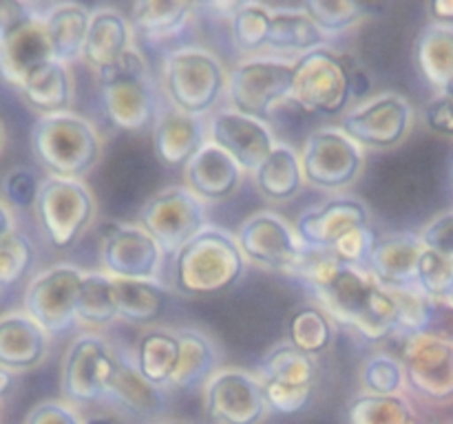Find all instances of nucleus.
Returning a JSON list of instances; mask_svg holds the SVG:
<instances>
[{
	"label": "nucleus",
	"mask_w": 453,
	"mask_h": 424,
	"mask_svg": "<svg viewBox=\"0 0 453 424\" xmlns=\"http://www.w3.org/2000/svg\"><path fill=\"white\" fill-rule=\"evenodd\" d=\"M314 252L305 247L303 263L295 274L308 281L323 312L370 343L396 334L398 303L392 290L380 285L367 269L341 263L332 254L317 256Z\"/></svg>",
	"instance_id": "nucleus-1"
},
{
	"label": "nucleus",
	"mask_w": 453,
	"mask_h": 424,
	"mask_svg": "<svg viewBox=\"0 0 453 424\" xmlns=\"http://www.w3.org/2000/svg\"><path fill=\"white\" fill-rule=\"evenodd\" d=\"M246 269L237 238L219 228H203L175 254L173 283L186 296H212L233 287Z\"/></svg>",
	"instance_id": "nucleus-2"
},
{
	"label": "nucleus",
	"mask_w": 453,
	"mask_h": 424,
	"mask_svg": "<svg viewBox=\"0 0 453 424\" xmlns=\"http://www.w3.org/2000/svg\"><path fill=\"white\" fill-rule=\"evenodd\" d=\"M31 150L51 177L80 181L100 159L102 140L88 119L60 113L38 119L31 131Z\"/></svg>",
	"instance_id": "nucleus-3"
},
{
	"label": "nucleus",
	"mask_w": 453,
	"mask_h": 424,
	"mask_svg": "<svg viewBox=\"0 0 453 424\" xmlns=\"http://www.w3.org/2000/svg\"><path fill=\"white\" fill-rule=\"evenodd\" d=\"M102 109L119 131H142L155 117L153 82L146 62L133 49L109 71L100 73Z\"/></svg>",
	"instance_id": "nucleus-4"
},
{
	"label": "nucleus",
	"mask_w": 453,
	"mask_h": 424,
	"mask_svg": "<svg viewBox=\"0 0 453 424\" xmlns=\"http://www.w3.org/2000/svg\"><path fill=\"white\" fill-rule=\"evenodd\" d=\"M292 100L310 113L336 115L349 104V69L348 57L330 51L314 49L303 53L292 64Z\"/></svg>",
	"instance_id": "nucleus-5"
},
{
	"label": "nucleus",
	"mask_w": 453,
	"mask_h": 424,
	"mask_svg": "<svg viewBox=\"0 0 453 424\" xmlns=\"http://www.w3.org/2000/svg\"><path fill=\"white\" fill-rule=\"evenodd\" d=\"M35 219L44 237L58 250L71 247L96 216L93 194L82 181L49 177L40 186Z\"/></svg>",
	"instance_id": "nucleus-6"
},
{
	"label": "nucleus",
	"mask_w": 453,
	"mask_h": 424,
	"mask_svg": "<svg viewBox=\"0 0 453 424\" xmlns=\"http://www.w3.org/2000/svg\"><path fill=\"white\" fill-rule=\"evenodd\" d=\"M164 87L175 109L199 117L211 110L224 91L226 71L219 60L203 49H180L168 56Z\"/></svg>",
	"instance_id": "nucleus-7"
},
{
	"label": "nucleus",
	"mask_w": 453,
	"mask_h": 424,
	"mask_svg": "<svg viewBox=\"0 0 453 424\" xmlns=\"http://www.w3.org/2000/svg\"><path fill=\"white\" fill-rule=\"evenodd\" d=\"M203 223H206L203 201L193 190L181 186L159 190L140 212V228L150 234L159 250L166 254H177L186 243L202 232Z\"/></svg>",
	"instance_id": "nucleus-8"
},
{
	"label": "nucleus",
	"mask_w": 453,
	"mask_h": 424,
	"mask_svg": "<svg viewBox=\"0 0 453 424\" xmlns=\"http://www.w3.org/2000/svg\"><path fill=\"white\" fill-rule=\"evenodd\" d=\"M401 365L405 382L434 405L453 402V340L420 331L403 338Z\"/></svg>",
	"instance_id": "nucleus-9"
},
{
	"label": "nucleus",
	"mask_w": 453,
	"mask_h": 424,
	"mask_svg": "<svg viewBox=\"0 0 453 424\" xmlns=\"http://www.w3.org/2000/svg\"><path fill=\"white\" fill-rule=\"evenodd\" d=\"M292 64L268 57H255L237 64L230 73L228 93L234 110L259 122L270 117L273 109L292 95Z\"/></svg>",
	"instance_id": "nucleus-10"
},
{
	"label": "nucleus",
	"mask_w": 453,
	"mask_h": 424,
	"mask_svg": "<svg viewBox=\"0 0 453 424\" xmlns=\"http://www.w3.org/2000/svg\"><path fill=\"white\" fill-rule=\"evenodd\" d=\"M115 371L118 353L97 336H80L62 365V396L69 405H93L109 393Z\"/></svg>",
	"instance_id": "nucleus-11"
},
{
	"label": "nucleus",
	"mask_w": 453,
	"mask_h": 424,
	"mask_svg": "<svg viewBox=\"0 0 453 424\" xmlns=\"http://www.w3.org/2000/svg\"><path fill=\"white\" fill-rule=\"evenodd\" d=\"M84 272L73 265H56L29 283L25 292V312L42 327L47 334H65L78 322L80 283Z\"/></svg>",
	"instance_id": "nucleus-12"
},
{
	"label": "nucleus",
	"mask_w": 453,
	"mask_h": 424,
	"mask_svg": "<svg viewBox=\"0 0 453 424\" xmlns=\"http://www.w3.org/2000/svg\"><path fill=\"white\" fill-rule=\"evenodd\" d=\"M363 166V155L343 131L326 128L308 137L301 153L303 179L319 188H345L357 179Z\"/></svg>",
	"instance_id": "nucleus-13"
},
{
	"label": "nucleus",
	"mask_w": 453,
	"mask_h": 424,
	"mask_svg": "<svg viewBox=\"0 0 453 424\" xmlns=\"http://www.w3.org/2000/svg\"><path fill=\"white\" fill-rule=\"evenodd\" d=\"M237 243L243 256L270 269L296 272L303 263L305 247L295 230L273 212H257L242 223Z\"/></svg>",
	"instance_id": "nucleus-14"
},
{
	"label": "nucleus",
	"mask_w": 453,
	"mask_h": 424,
	"mask_svg": "<svg viewBox=\"0 0 453 424\" xmlns=\"http://www.w3.org/2000/svg\"><path fill=\"white\" fill-rule=\"evenodd\" d=\"M102 265L113 278L153 281L162 263V250L140 225L102 223Z\"/></svg>",
	"instance_id": "nucleus-15"
},
{
	"label": "nucleus",
	"mask_w": 453,
	"mask_h": 424,
	"mask_svg": "<svg viewBox=\"0 0 453 424\" xmlns=\"http://www.w3.org/2000/svg\"><path fill=\"white\" fill-rule=\"evenodd\" d=\"M206 413L215 424H259L268 413L264 384L246 371H217L206 384Z\"/></svg>",
	"instance_id": "nucleus-16"
},
{
	"label": "nucleus",
	"mask_w": 453,
	"mask_h": 424,
	"mask_svg": "<svg viewBox=\"0 0 453 424\" xmlns=\"http://www.w3.org/2000/svg\"><path fill=\"white\" fill-rule=\"evenodd\" d=\"M411 106L401 95H380L343 119V132L365 148H392L407 135Z\"/></svg>",
	"instance_id": "nucleus-17"
},
{
	"label": "nucleus",
	"mask_w": 453,
	"mask_h": 424,
	"mask_svg": "<svg viewBox=\"0 0 453 424\" xmlns=\"http://www.w3.org/2000/svg\"><path fill=\"white\" fill-rule=\"evenodd\" d=\"M212 144L230 155L242 170H257L274 150V137L264 122L237 110H221L211 122Z\"/></svg>",
	"instance_id": "nucleus-18"
},
{
	"label": "nucleus",
	"mask_w": 453,
	"mask_h": 424,
	"mask_svg": "<svg viewBox=\"0 0 453 424\" xmlns=\"http://www.w3.org/2000/svg\"><path fill=\"white\" fill-rule=\"evenodd\" d=\"M53 60L44 18L38 16L0 40V78L20 88L40 66Z\"/></svg>",
	"instance_id": "nucleus-19"
},
{
	"label": "nucleus",
	"mask_w": 453,
	"mask_h": 424,
	"mask_svg": "<svg viewBox=\"0 0 453 424\" xmlns=\"http://www.w3.org/2000/svg\"><path fill=\"white\" fill-rule=\"evenodd\" d=\"M367 223H370V212H367L365 203L352 197H343L332 199L319 210L305 212L296 223L295 232L303 246L312 247V250H330L343 234Z\"/></svg>",
	"instance_id": "nucleus-20"
},
{
	"label": "nucleus",
	"mask_w": 453,
	"mask_h": 424,
	"mask_svg": "<svg viewBox=\"0 0 453 424\" xmlns=\"http://www.w3.org/2000/svg\"><path fill=\"white\" fill-rule=\"evenodd\" d=\"M206 146L203 140V124L195 115L184 110L171 109L162 110L155 119L153 128V150L159 163L168 168L188 166L190 159Z\"/></svg>",
	"instance_id": "nucleus-21"
},
{
	"label": "nucleus",
	"mask_w": 453,
	"mask_h": 424,
	"mask_svg": "<svg viewBox=\"0 0 453 424\" xmlns=\"http://www.w3.org/2000/svg\"><path fill=\"white\" fill-rule=\"evenodd\" d=\"M49 334L27 312L0 316V367L12 374L29 371L44 360Z\"/></svg>",
	"instance_id": "nucleus-22"
},
{
	"label": "nucleus",
	"mask_w": 453,
	"mask_h": 424,
	"mask_svg": "<svg viewBox=\"0 0 453 424\" xmlns=\"http://www.w3.org/2000/svg\"><path fill=\"white\" fill-rule=\"evenodd\" d=\"M423 252L425 243L418 234H392V237L379 238L365 269L380 285L389 287V290L416 285V274H418Z\"/></svg>",
	"instance_id": "nucleus-23"
},
{
	"label": "nucleus",
	"mask_w": 453,
	"mask_h": 424,
	"mask_svg": "<svg viewBox=\"0 0 453 424\" xmlns=\"http://www.w3.org/2000/svg\"><path fill=\"white\" fill-rule=\"evenodd\" d=\"M188 188L206 201L230 197L242 181V168L219 146L206 141L202 150L186 166Z\"/></svg>",
	"instance_id": "nucleus-24"
},
{
	"label": "nucleus",
	"mask_w": 453,
	"mask_h": 424,
	"mask_svg": "<svg viewBox=\"0 0 453 424\" xmlns=\"http://www.w3.org/2000/svg\"><path fill=\"white\" fill-rule=\"evenodd\" d=\"M131 49V26L122 13L113 9H100L91 13L87 40H84L82 60L97 73H104L118 64L124 53Z\"/></svg>",
	"instance_id": "nucleus-25"
},
{
	"label": "nucleus",
	"mask_w": 453,
	"mask_h": 424,
	"mask_svg": "<svg viewBox=\"0 0 453 424\" xmlns=\"http://www.w3.org/2000/svg\"><path fill=\"white\" fill-rule=\"evenodd\" d=\"M414 60L429 87L441 93L449 91L453 87V26H423L416 35Z\"/></svg>",
	"instance_id": "nucleus-26"
},
{
	"label": "nucleus",
	"mask_w": 453,
	"mask_h": 424,
	"mask_svg": "<svg viewBox=\"0 0 453 424\" xmlns=\"http://www.w3.org/2000/svg\"><path fill=\"white\" fill-rule=\"evenodd\" d=\"M18 91H20L22 100L29 104V109H34L42 117L69 113L71 100H73L71 73L66 71V64L58 60H51L49 64L34 71Z\"/></svg>",
	"instance_id": "nucleus-27"
},
{
	"label": "nucleus",
	"mask_w": 453,
	"mask_h": 424,
	"mask_svg": "<svg viewBox=\"0 0 453 424\" xmlns=\"http://www.w3.org/2000/svg\"><path fill=\"white\" fill-rule=\"evenodd\" d=\"M42 18L53 60L66 64V62H73L75 57H82L84 40H87L88 25H91V13L82 4L65 3L56 4Z\"/></svg>",
	"instance_id": "nucleus-28"
},
{
	"label": "nucleus",
	"mask_w": 453,
	"mask_h": 424,
	"mask_svg": "<svg viewBox=\"0 0 453 424\" xmlns=\"http://www.w3.org/2000/svg\"><path fill=\"white\" fill-rule=\"evenodd\" d=\"M109 398L133 415H155L164 405L162 389L150 384L137 369V362L118 353V371L111 382Z\"/></svg>",
	"instance_id": "nucleus-29"
},
{
	"label": "nucleus",
	"mask_w": 453,
	"mask_h": 424,
	"mask_svg": "<svg viewBox=\"0 0 453 424\" xmlns=\"http://www.w3.org/2000/svg\"><path fill=\"white\" fill-rule=\"evenodd\" d=\"M135 362L140 374L155 387H168L180 362V336L171 329H149L137 343Z\"/></svg>",
	"instance_id": "nucleus-30"
},
{
	"label": "nucleus",
	"mask_w": 453,
	"mask_h": 424,
	"mask_svg": "<svg viewBox=\"0 0 453 424\" xmlns=\"http://www.w3.org/2000/svg\"><path fill=\"white\" fill-rule=\"evenodd\" d=\"M113 296L118 316L128 322H153L166 307L168 294L159 283L135 281V278H113Z\"/></svg>",
	"instance_id": "nucleus-31"
},
{
	"label": "nucleus",
	"mask_w": 453,
	"mask_h": 424,
	"mask_svg": "<svg viewBox=\"0 0 453 424\" xmlns=\"http://www.w3.org/2000/svg\"><path fill=\"white\" fill-rule=\"evenodd\" d=\"M255 179L265 197L277 199V201L295 197L303 184L301 159L290 146H274L268 159L255 170Z\"/></svg>",
	"instance_id": "nucleus-32"
},
{
	"label": "nucleus",
	"mask_w": 453,
	"mask_h": 424,
	"mask_svg": "<svg viewBox=\"0 0 453 424\" xmlns=\"http://www.w3.org/2000/svg\"><path fill=\"white\" fill-rule=\"evenodd\" d=\"M261 380L265 382L286 384V387H312L317 389L319 367L314 356L299 352L296 347L277 344L261 362Z\"/></svg>",
	"instance_id": "nucleus-33"
},
{
	"label": "nucleus",
	"mask_w": 453,
	"mask_h": 424,
	"mask_svg": "<svg viewBox=\"0 0 453 424\" xmlns=\"http://www.w3.org/2000/svg\"><path fill=\"white\" fill-rule=\"evenodd\" d=\"M177 336H180V362H177V369L168 387L188 389L202 380H211L217 362V353L211 340L195 329H181L177 331Z\"/></svg>",
	"instance_id": "nucleus-34"
},
{
	"label": "nucleus",
	"mask_w": 453,
	"mask_h": 424,
	"mask_svg": "<svg viewBox=\"0 0 453 424\" xmlns=\"http://www.w3.org/2000/svg\"><path fill=\"white\" fill-rule=\"evenodd\" d=\"M193 4L186 0H137L131 7V25L144 38H168L184 26Z\"/></svg>",
	"instance_id": "nucleus-35"
},
{
	"label": "nucleus",
	"mask_w": 453,
	"mask_h": 424,
	"mask_svg": "<svg viewBox=\"0 0 453 424\" xmlns=\"http://www.w3.org/2000/svg\"><path fill=\"white\" fill-rule=\"evenodd\" d=\"M323 31L314 25L305 11L273 13L268 34V47L277 51H299L301 56L321 47Z\"/></svg>",
	"instance_id": "nucleus-36"
},
{
	"label": "nucleus",
	"mask_w": 453,
	"mask_h": 424,
	"mask_svg": "<svg viewBox=\"0 0 453 424\" xmlns=\"http://www.w3.org/2000/svg\"><path fill=\"white\" fill-rule=\"evenodd\" d=\"M75 318L87 325H109L118 318V305L113 296V276L102 272H88L82 276L75 303Z\"/></svg>",
	"instance_id": "nucleus-37"
},
{
	"label": "nucleus",
	"mask_w": 453,
	"mask_h": 424,
	"mask_svg": "<svg viewBox=\"0 0 453 424\" xmlns=\"http://www.w3.org/2000/svg\"><path fill=\"white\" fill-rule=\"evenodd\" d=\"M332 321L321 307L305 305L288 318V340L308 356H319L332 344Z\"/></svg>",
	"instance_id": "nucleus-38"
},
{
	"label": "nucleus",
	"mask_w": 453,
	"mask_h": 424,
	"mask_svg": "<svg viewBox=\"0 0 453 424\" xmlns=\"http://www.w3.org/2000/svg\"><path fill=\"white\" fill-rule=\"evenodd\" d=\"M414 411L407 398L363 393L348 405V424H414Z\"/></svg>",
	"instance_id": "nucleus-39"
},
{
	"label": "nucleus",
	"mask_w": 453,
	"mask_h": 424,
	"mask_svg": "<svg viewBox=\"0 0 453 424\" xmlns=\"http://www.w3.org/2000/svg\"><path fill=\"white\" fill-rule=\"evenodd\" d=\"M416 285L436 303L453 299V256L425 247L416 274Z\"/></svg>",
	"instance_id": "nucleus-40"
},
{
	"label": "nucleus",
	"mask_w": 453,
	"mask_h": 424,
	"mask_svg": "<svg viewBox=\"0 0 453 424\" xmlns=\"http://www.w3.org/2000/svg\"><path fill=\"white\" fill-rule=\"evenodd\" d=\"M230 18H233V22H230V26H233V38L242 51L250 53L268 47L273 13L264 4L243 3Z\"/></svg>",
	"instance_id": "nucleus-41"
},
{
	"label": "nucleus",
	"mask_w": 453,
	"mask_h": 424,
	"mask_svg": "<svg viewBox=\"0 0 453 424\" xmlns=\"http://www.w3.org/2000/svg\"><path fill=\"white\" fill-rule=\"evenodd\" d=\"M35 263V247L27 234L13 230L0 238V290L20 283Z\"/></svg>",
	"instance_id": "nucleus-42"
},
{
	"label": "nucleus",
	"mask_w": 453,
	"mask_h": 424,
	"mask_svg": "<svg viewBox=\"0 0 453 424\" xmlns=\"http://www.w3.org/2000/svg\"><path fill=\"white\" fill-rule=\"evenodd\" d=\"M303 11L323 34H336L361 20L370 7L358 0H305Z\"/></svg>",
	"instance_id": "nucleus-43"
},
{
	"label": "nucleus",
	"mask_w": 453,
	"mask_h": 424,
	"mask_svg": "<svg viewBox=\"0 0 453 424\" xmlns=\"http://www.w3.org/2000/svg\"><path fill=\"white\" fill-rule=\"evenodd\" d=\"M361 382L367 393L374 396H398L405 384V371L401 360L392 356H374L363 365Z\"/></svg>",
	"instance_id": "nucleus-44"
},
{
	"label": "nucleus",
	"mask_w": 453,
	"mask_h": 424,
	"mask_svg": "<svg viewBox=\"0 0 453 424\" xmlns=\"http://www.w3.org/2000/svg\"><path fill=\"white\" fill-rule=\"evenodd\" d=\"M376 243H379V237H376L374 228L367 223L361 225V228L349 230V232L343 234V237H341L327 252H330L336 261H341V263L365 269L367 263H370V256L372 252H374Z\"/></svg>",
	"instance_id": "nucleus-45"
},
{
	"label": "nucleus",
	"mask_w": 453,
	"mask_h": 424,
	"mask_svg": "<svg viewBox=\"0 0 453 424\" xmlns=\"http://www.w3.org/2000/svg\"><path fill=\"white\" fill-rule=\"evenodd\" d=\"M40 186H42V181H38V177L29 168H13L4 177L3 193L9 206L18 208V210H29V208H35Z\"/></svg>",
	"instance_id": "nucleus-46"
},
{
	"label": "nucleus",
	"mask_w": 453,
	"mask_h": 424,
	"mask_svg": "<svg viewBox=\"0 0 453 424\" xmlns=\"http://www.w3.org/2000/svg\"><path fill=\"white\" fill-rule=\"evenodd\" d=\"M261 384H264L268 409L277 411L281 415H295L303 411L312 402L314 391H317L312 387H286V384L265 382V380H261Z\"/></svg>",
	"instance_id": "nucleus-47"
},
{
	"label": "nucleus",
	"mask_w": 453,
	"mask_h": 424,
	"mask_svg": "<svg viewBox=\"0 0 453 424\" xmlns=\"http://www.w3.org/2000/svg\"><path fill=\"white\" fill-rule=\"evenodd\" d=\"M22 424H84L69 402L44 400L29 411Z\"/></svg>",
	"instance_id": "nucleus-48"
},
{
	"label": "nucleus",
	"mask_w": 453,
	"mask_h": 424,
	"mask_svg": "<svg viewBox=\"0 0 453 424\" xmlns=\"http://www.w3.org/2000/svg\"><path fill=\"white\" fill-rule=\"evenodd\" d=\"M425 124L436 135L453 137V100L447 93H441L425 106Z\"/></svg>",
	"instance_id": "nucleus-49"
},
{
	"label": "nucleus",
	"mask_w": 453,
	"mask_h": 424,
	"mask_svg": "<svg viewBox=\"0 0 453 424\" xmlns=\"http://www.w3.org/2000/svg\"><path fill=\"white\" fill-rule=\"evenodd\" d=\"M420 238H423L425 247H429V250L453 256V210L436 216L432 223L425 225Z\"/></svg>",
	"instance_id": "nucleus-50"
},
{
	"label": "nucleus",
	"mask_w": 453,
	"mask_h": 424,
	"mask_svg": "<svg viewBox=\"0 0 453 424\" xmlns=\"http://www.w3.org/2000/svg\"><path fill=\"white\" fill-rule=\"evenodd\" d=\"M34 18H38V13L31 4L20 3V0H0V40Z\"/></svg>",
	"instance_id": "nucleus-51"
},
{
	"label": "nucleus",
	"mask_w": 453,
	"mask_h": 424,
	"mask_svg": "<svg viewBox=\"0 0 453 424\" xmlns=\"http://www.w3.org/2000/svg\"><path fill=\"white\" fill-rule=\"evenodd\" d=\"M434 305H436V309H434V321L429 331L447 340H453V299L445 300V303L434 300Z\"/></svg>",
	"instance_id": "nucleus-52"
},
{
	"label": "nucleus",
	"mask_w": 453,
	"mask_h": 424,
	"mask_svg": "<svg viewBox=\"0 0 453 424\" xmlns=\"http://www.w3.org/2000/svg\"><path fill=\"white\" fill-rule=\"evenodd\" d=\"M348 69H349V91H352L354 100H363L365 95H370L372 78L367 75V71L354 64V60H349V57H348Z\"/></svg>",
	"instance_id": "nucleus-53"
},
{
	"label": "nucleus",
	"mask_w": 453,
	"mask_h": 424,
	"mask_svg": "<svg viewBox=\"0 0 453 424\" xmlns=\"http://www.w3.org/2000/svg\"><path fill=\"white\" fill-rule=\"evenodd\" d=\"M429 13L436 20V25H453V0H432L429 3Z\"/></svg>",
	"instance_id": "nucleus-54"
},
{
	"label": "nucleus",
	"mask_w": 453,
	"mask_h": 424,
	"mask_svg": "<svg viewBox=\"0 0 453 424\" xmlns=\"http://www.w3.org/2000/svg\"><path fill=\"white\" fill-rule=\"evenodd\" d=\"M13 215L9 210V206L4 201H0V238H4L7 234L13 232Z\"/></svg>",
	"instance_id": "nucleus-55"
},
{
	"label": "nucleus",
	"mask_w": 453,
	"mask_h": 424,
	"mask_svg": "<svg viewBox=\"0 0 453 424\" xmlns=\"http://www.w3.org/2000/svg\"><path fill=\"white\" fill-rule=\"evenodd\" d=\"M12 387H13V374L0 367V400L12 391Z\"/></svg>",
	"instance_id": "nucleus-56"
},
{
	"label": "nucleus",
	"mask_w": 453,
	"mask_h": 424,
	"mask_svg": "<svg viewBox=\"0 0 453 424\" xmlns=\"http://www.w3.org/2000/svg\"><path fill=\"white\" fill-rule=\"evenodd\" d=\"M84 424H119L118 420L109 418V415H91V418L84 420Z\"/></svg>",
	"instance_id": "nucleus-57"
},
{
	"label": "nucleus",
	"mask_w": 453,
	"mask_h": 424,
	"mask_svg": "<svg viewBox=\"0 0 453 424\" xmlns=\"http://www.w3.org/2000/svg\"><path fill=\"white\" fill-rule=\"evenodd\" d=\"M3 148H4V128L3 124H0V153H3Z\"/></svg>",
	"instance_id": "nucleus-58"
},
{
	"label": "nucleus",
	"mask_w": 453,
	"mask_h": 424,
	"mask_svg": "<svg viewBox=\"0 0 453 424\" xmlns=\"http://www.w3.org/2000/svg\"><path fill=\"white\" fill-rule=\"evenodd\" d=\"M447 95H449V97H451V100H453V87L449 88V91H447Z\"/></svg>",
	"instance_id": "nucleus-59"
},
{
	"label": "nucleus",
	"mask_w": 453,
	"mask_h": 424,
	"mask_svg": "<svg viewBox=\"0 0 453 424\" xmlns=\"http://www.w3.org/2000/svg\"><path fill=\"white\" fill-rule=\"evenodd\" d=\"M164 424H184V422H177V420H173V422H164Z\"/></svg>",
	"instance_id": "nucleus-60"
},
{
	"label": "nucleus",
	"mask_w": 453,
	"mask_h": 424,
	"mask_svg": "<svg viewBox=\"0 0 453 424\" xmlns=\"http://www.w3.org/2000/svg\"><path fill=\"white\" fill-rule=\"evenodd\" d=\"M0 292H3V290H0Z\"/></svg>",
	"instance_id": "nucleus-61"
}]
</instances>
